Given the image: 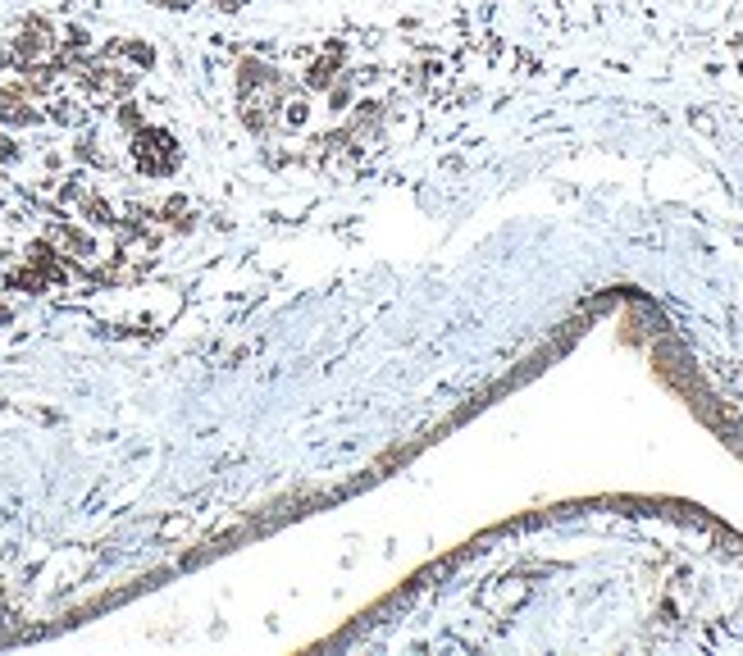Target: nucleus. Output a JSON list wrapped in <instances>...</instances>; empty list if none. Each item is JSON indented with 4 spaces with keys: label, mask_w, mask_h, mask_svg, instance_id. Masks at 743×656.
I'll use <instances>...</instances> for the list:
<instances>
[{
    "label": "nucleus",
    "mask_w": 743,
    "mask_h": 656,
    "mask_svg": "<svg viewBox=\"0 0 743 656\" xmlns=\"http://www.w3.org/2000/svg\"><path fill=\"white\" fill-rule=\"evenodd\" d=\"M292 92V82L274 69V65H260V60H242L237 69V115L252 132H269L279 124V109Z\"/></svg>",
    "instance_id": "obj_1"
},
{
    "label": "nucleus",
    "mask_w": 743,
    "mask_h": 656,
    "mask_svg": "<svg viewBox=\"0 0 743 656\" xmlns=\"http://www.w3.org/2000/svg\"><path fill=\"white\" fill-rule=\"evenodd\" d=\"M132 164L151 178H164L178 169V142L164 128H142L132 137Z\"/></svg>",
    "instance_id": "obj_2"
},
{
    "label": "nucleus",
    "mask_w": 743,
    "mask_h": 656,
    "mask_svg": "<svg viewBox=\"0 0 743 656\" xmlns=\"http://www.w3.org/2000/svg\"><path fill=\"white\" fill-rule=\"evenodd\" d=\"M55 46H60L55 27H50L46 19H27V23L19 27V37L10 42V55H5V60H10V65H23V69H42L50 55H55Z\"/></svg>",
    "instance_id": "obj_3"
},
{
    "label": "nucleus",
    "mask_w": 743,
    "mask_h": 656,
    "mask_svg": "<svg viewBox=\"0 0 743 656\" xmlns=\"http://www.w3.org/2000/svg\"><path fill=\"white\" fill-rule=\"evenodd\" d=\"M82 82L92 87V96H96V101H119V96H128V92H132L137 73L115 69V65H88V69H82Z\"/></svg>",
    "instance_id": "obj_4"
},
{
    "label": "nucleus",
    "mask_w": 743,
    "mask_h": 656,
    "mask_svg": "<svg viewBox=\"0 0 743 656\" xmlns=\"http://www.w3.org/2000/svg\"><path fill=\"white\" fill-rule=\"evenodd\" d=\"M42 115H37V105H33V96H27V87H10V92H0V124H10V128H27V124H37Z\"/></svg>",
    "instance_id": "obj_5"
},
{
    "label": "nucleus",
    "mask_w": 743,
    "mask_h": 656,
    "mask_svg": "<svg viewBox=\"0 0 743 656\" xmlns=\"http://www.w3.org/2000/svg\"><path fill=\"white\" fill-rule=\"evenodd\" d=\"M338 60H343V46L334 42L324 60H315V65L306 69V87H315V92H328V87H334V82H338Z\"/></svg>",
    "instance_id": "obj_6"
},
{
    "label": "nucleus",
    "mask_w": 743,
    "mask_h": 656,
    "mask_svg": "<svg viewBox=\"0 0 743 656\" xmlns=\"http://www.w3.org/2000/svg\"><path fill=\"white\" fill-rule=\"evenodd\" d=\"M306 119H311V101L301 96L297 87L288 92V101H283V115H279V128H288V132H297V128H306Z\"/></svg>",
    "instance_id": "obj_7"
},
{
    "label": "nucleus",
    "mask_w": 743,
    "mask_h": 656,
    "mask_svg": "<svg viewBox=\"0 0 743 656\" xmlns=\"http://www.w3.org/2000/svg\"><path fill=\"white\" fill-rule=\"evenodd\" d=\"M105 55H109V60H137L142 69H151V65H155V50H151V46H142V42H115Z\"/></svg>",
    "instance_id": "obj_8"
},
{
    "label": "nucleus",
    "mask_w": 743,
    "mask_h": 656,
    "mask_svg": "<svg viewBox=\"0 0 743 656\" xmlns=\"http://www.w3.org/2000/svg\"><path fill=\"white\" fill-rule=\"evenodd\" d=\"M50 242H55V246H69L73 256H92V242L82 237L78 229H65V224H60V229H50Z\"/></svg>",
    "instance_id": "obj_9"
},
{
    "label": "nucleus",
    "mask_w": 743,
    "mask_h": 656,
    "mask_svg": "<svg viewBox=\"0 0 743 656\" xmlns=\"http://www.w3.org/2000/svg\"><path fill=\"white\" fill-rule=\"evenodd\" d=\"M252 0H214V10H224V14H233V10H246Z\"/></svg>",
    "instance_id": "obj_10"
},
{
    "label": "nucleus",
    "mask_w": 743,
    "mask_h": 656,
    "mask_svg": "<svg viewBox=\"0 0 743 656\" xmlns=\"http://www.w3.org/2000/svg\"><path fill=\"white\" fill-rule=\"evenodd\" d=\"M151 5H164V10H187V5H197V0H151Z\"/></svg>",
    "instance_id": "obj_11"
},
{
    "label": "nucleus",
    "mask_w": 743,
    "mask_h": 656,
    "mask_svg": "<svg viewBox=\"0 0 743 656\" xmlns=\"http://www.w3.org/2000/svg\"><path fill=\"white\" fill-rule=\"evenodd\" d=\"M0 155H5V160H14V142H5V137H0Z\"/></svg>",
    "instance_id": "obj_12"
}]
</instances>
